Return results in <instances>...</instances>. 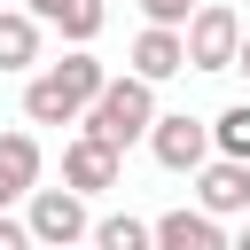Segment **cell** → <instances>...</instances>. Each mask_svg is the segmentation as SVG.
Masks as SVG:
<instances>
[{
    "mask_svg": "<svg viewBox=\"0 0 250 250\" xmlns=\"http://www.w3.org/2000/svg\"><path fill=\"white\" fill-rule=\"evenodd\" d=\"M102 86H109L102 55L70 47L62 62H47V70L23 86V117H31V125H86V109L102 102Z\"/></svg>",
    "mask_w": 250,
    "mask_h": 250,
    "instance_id": "1",
    "label": "cell"
},
{
    "mask_svg": "<svg viewBox=\"0 0 250 250\" xmlns=\"http://www.w3.org/2000/svg\"><path fill=\"white\" fill-rule=\"evenodd\" d=\"M156 117H164V109H156V86L125 70V78H109V86H102V102L86 109V125H78V133H94V141H109V148H133V141H148V133H156Z\"/></svg>",
    "mask_w": 250,
    "mask_h": 250,
    "instance_id": "2",
    "label": "cell"
},
{
    "mask_svg": "<svg viewBox=\"0 0 250 250\" xmlns=\"http://www.w3.org/2000/svg\"><path fill=\"white\" fill-rule=\"evenodd\" d=\"M23 219H31L39 250H86V242H94V219H86V195H78V188H39V195L23 203Z\"/></svg>",
    "mask_w": 250,
    "mask_h": 250,
    "instance_id": "3",
    "label": "cell"
},
{
    "mask_svg": "<svg viewBox=\"0 0 250 250\" xmlns=\"http://www.w3.org/2000/svg\"><path fill=\"white\" fill-rule=\"evenodd\" d=\"M242 31H250V23H242L227 0H203V8L188 16V70H234Z\"/></svg>",
    "mask_w": 250,
    "mask_h": 250,
    "instance_id": "4",
    "label": "cell"
},
{
    "mask_svg": "<svg viewBox=\"0 0 250 250\" xmlns=\"http://www.w3.org/2000/svg\"><path fill=\"white\" fill-rule=\"evenodd\" d=\"M148 156H156L164 172H203V164L219 156V141H211V125H203V117L164 109V117H156V133H148Z\"/></svg>",
    "mask_w": 250,
    "mask_h": 250,
    "instance_id": "5",
    "label": "cell"
},
{
    "mask_svg": "<svg viewBox=\"0 0 250 250\" xmlns=\"http://www.w3.org/2000/svg\"><path fill=\"white\" fill-rule=\"evenodd\" d=\"M117 172H125V148H109V141H94V133H78V141L62 148V188H78V195L117 188Z\"/></svg>",
    "mask_w": 250,
    "mask_h": 250,
    "instance_id": "6",
    "label": "cell"
},
{
    "mask_svg": "<svg viewBox=\"0 0 250 250\" xmlns=\"http://www.w3.org/2000/svg\"><path fill=\"white\" fill-rule=\"evenodd\" d=\"M195 211H211V219H242V211H250V164L211 156V164L195 172Z\"/></svg>",
    "mask_w": 250,
    "mask_h": 250,
    "instance_id": "7",
    "label": "cell"
},
{
    "mask_svg": "<svg viewBox=\"0 0 250 250\" xmlns=\"http://www.w3.org/2000/svg\"><path fill=\"white\" fill-rule=\"evenodd\" d=\"M125 70H133V78H148V86L180 78V70H188V31H164V23H141V39H133Z\"/></svg>",
    "mask_w": 250,
    "mask_h": 250,
    "instance_id": "8",
    "label": "cell"
},
{
    "mask_svg": "<svg viewBox=\"0 0 250 250\" xmlns=\"http://www.w3.org/2000/svg\"><path fill=\"white\" fill-rule=\"evenodd\" d=\"M39 195V141L31 133H0V211Z\"/></svg>",
    "mask_w": 250,
    "mask_h": 250,
    "instance_id": "9",
    "label": "cell"
},
{
    "mask_svg": "<svg viewBox=\"0 0 250 250\" xmlns=\"http://www.w3.org/2000/svg\"><path fill=\"white\" fill-rule=\"evenodd\" d=\"M227 242H234V234H219L211 211H188V203H180V211L156 219V250H227Z\"/></svg>",
    "mask_w": 250,
    "mask_h": 250,
    "instance_id": "10",
    "label": "cell"
},
{
    "mask_svg": "<svg viewBox=\"0 0 250 250\" xmlns=\"http://www.w3.org/2000/svg\"><path fill=\"white\" fill-rule=\"evenodd\" d=\"M31 16H39V23H55L70 47H86V39L102 31V16H109V8H102V0H31Z\"/></svg>",
    "mask_w": 250,
    "mask_h": 250,
    "instance_id": "11",
    "label": "cell"
},
{
    "mask_svg": "<svg viewBox=\"0 0 250 250\" xmlns=\"http://www.w3.org/2000/svg\"><path fill=\"white\" fill-rule=\"evenodd\" d=\"M31 62H39V16L0 8V70H31Z\"/></svg>",
    "mask_w": 250,
    "mask_h": 250,
    "instance_id": "12",
    "label": "cell"
},
{
    "mask_svg": "<svg viewBox=\"0 0 250 250\" xmlns=\"http://www.w3.org/2000/svg\"><path fill=\"white\" fill-rule=\"evenodd\" d=\"M94 250H156V219L109 211V219H94Z\"/></svg>",
    "mask_w": 250,
    "mask_h": 250,
    "instance_id": "13",
    "label": "cell"
},
{
    "mask_svg": "<svg viewBox=\"0 0 250 250\" xmlns=\"http://www.w3.org/2000/svg\"><path fill=\"white\" fill-rule=\"evenodd\" d=\"M211 141H219V156L250 164V102H227V109L211 117Z\"/></svg>",
    "mask_w": 250,
    "mask_h": 250,
    "instance_id": "14",
    "label": "cell"
},
{
    "mask_svg": "<svg viewBox=\"0 0 250 250\" xmlns=\"http://www.w3.org/2000/svg\"><path fill=\"white\" fill-rule=\"evenodd\" d=\"M203 0H141V16L148 23H164V31H188V16H195Z\"/></svg>",
    "mask_w": 250,
    "mask_h": 250,
    "instance_id": "15",
    "label": "cell"
},
{
    "mask_svg": "<svg viewBox=\"0 0 250 250\" xmlns=\"http://www.w3.org/2000/svg\"><path fill=\"white\" fill-rule=\"evenodd\" d=\"M0 250H39V234H31V219H8V211H0Z\"/></svg>",
    "mask_w": 250,
    "mask_h": 250,
    "instance_id": "16",
    "label": "cell"
},
{
    "mask_svg": "<svg viewBox=\"0 0 250 250\" xmlns=\"http://www.w3.org/2000/svg\"><path fill=\"white\" fill-rule=\"evenodd\" d=\"M234 70H242V78H250V31H242V55H234Z\"/></svg>",
    "mask_w": 250,
    "mask_h": 250,
    "instance_id": "17",
    "label": "cell"
},
{
    "mask_svg": "<svg viewBox=\"0 0 250 250\" xmlns=\"http://www.w3.org/2000/svg\"><path fill=\"white\" fill-rule=\"evenodd\" d=\"M227 250H250V227H242V234H234V242H227Z\"/></svg>",
    "mask_w": 250,
    "mask_h": 250,
    "instance_id": "18",
    "label": "cell"
},
{
    "mask_svg": "<svg viewBox=\"0 0 250 250\" xmlns=\"http://www.w3.org/2000/svg\"><path fill=\"white\" fill-rule=\"evenodd\" d=\"M86 250H94V242H86Z\"/></svg>",
    "mask_w": 250,
    "mask_h": 250,
    "instance_id": "19",
    "label": "cell"
}]
</instances>
